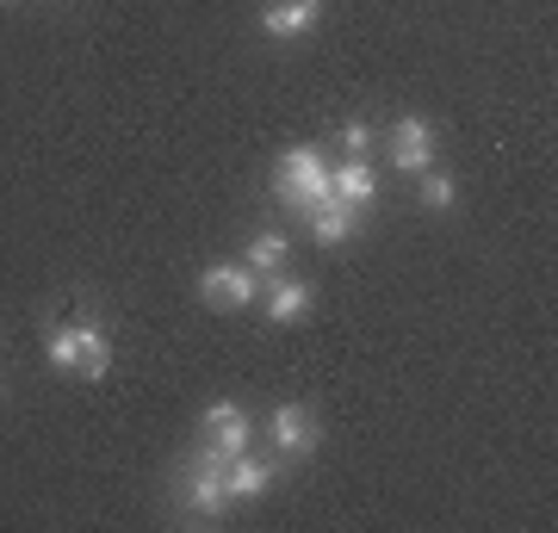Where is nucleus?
<instances>
[{"label":"nucleus","mask_w":558,"mask_h":533,"mask_svg":"<svg viewBox=\"0 0 558 533\" xmlns=\"http://www.w3.org/2000/svg\"><path fill=\"white\" fill-rule=\"evenodd\" d=\"M366 143H373V124H341V149H348V156H360V149H366Z\"/></svg>","instance_id":"obj_15"},{"label":"nucleus","mask_w":558,"mask_h":533,"mask_svg":"<svg viewBox=\"0 0 558 533\" xmlns=\"http://www.w3.org/2000/svg\"><path fill=\"white\" fill-rule=\"evenodd\" d=\"M453 198H459L453 174H428L422 180V205H428V211H453Z\"/></svg>","instance_id":"obj_14"},{"label":"nucleus","mask_w":558,"mask_h":533,"mask_svg":"<svg viewBox=\"0 0 558 533\" xmlns=\"http://www.w3.org/2000/svg\"><path fill=\"white\" fill-rule=\"evenodd\" d=\"M385 149H391V161H398L403 174H422V168L435 161V124L428 119H398L391 137H385Z\"/></svg>","instance_id":"obj_6"},{"label":"nucleus","mask_w":558,"mask_h":533,"mask_svg":"<svg viewBox=\"0 0 558 533\" xmlns=\"http://www.w3.org/2000/svg\"><path fill=\"white\" fill-rule=\"evenodd\" d=\"M304 218H311V237H317L323 249H336V242H348V237H354L360 211H348V205H341V198L329 193V198H323V205H311Z\"/></svg>","instance_id":"obj_11"},{"label":"nucleus","mask_w":558,"mask_h":533,"mask_svg":"<svg viewBox=\"0 0 558 533\" xmlns=\"http://www.w3.org/2000/svg\"><path fill=\"white\" fill-rule=\"evenodd\" d=\"M199 440H205L211 459L248 453V410H242V403H211V410L199 415Z\"/></svg>","instance_id":"obj_4"},{"label":"nucleus","mask_w":558,"mask_h":533,"mask_svg":"<svg viewBox=\"0 0 558 533\" xmlns=\"http://www.w3.org/2000/svg\"><path fill=\"white\" fill-rule=\"evenodd\" d=\"M329 193H336L348 211H366V205L379 198V174H373L360 156H348L341 168H329Z\"/></svg>","instance_id":"obj_9"},{"label":"nucleus","mask_w":558,"mask_h":533,"mask_svg":"<svg viewBox=\"0 0 558 533\" xmlns=\"http://www.w3.org/2000/svg\"><path fill=\"white\" fill-rule=\"evenodd\" d=\"M304 311H311V286L304 279H279L274 292H267V316L274 323H299Z\"/></svg>","instance_id":"obj_12"},{"label":"nucleus","mask_w":558,"mask_h":533,"mask_svg":"<svg viewBox=\"0 0 558 533\" xmlns=\"http://www.w3.org/2000/svg\"><path fill=\"white\" fill-rule=\"evenodd\" d=\"M274 484V465L255 453H236V459H223V490H230V502H248V496H260Z\"/></svg>","instance_id":"obj_10"},{"label":"nucleus","mask_w":558,"mask_h":533,"mask_svg":"<svg viewBox=\"0 0 558 533\" xmlns=\"http://www.w3.org/2000/svg\"><path fill=\"white\" fill-rule=\"evenodd\" d=\"M44 348H50V366H62V373H75V378L112 373V341H106V329H94V323H62V329L44 336Z\"/></svg>","instance_id":"obj_1"},{"label":"nucleus","mask_w":558,"mask_h":533,"mask_svg":"<svg viewBox=\"0 0 558 533\" xmlns=\"http://www.w3.org/2000/svg\"><path fill=\"white\" fill-rule=\"evenodd\" d=\"M274 198L279 205H292V211H311V205H323L329 198V168H323L317 149H286L274 168Z\"/></svg>","instance_id":"obj_2"},{"label":"nucleus","mask_w":558,"mask_h":533,"mask_svg":"<svg viewBox=\"0 0 558 533\" xmlns=\"http://www.w3.org/2000/svg\"><path fill=\"white\" fill-rule=\"evenodd\" d=\"M317 13H323V0H267V7H260V32H267V38H304V32H311V25H317Z\"/></svg>","instance_id":"obj_8"},{"label":"nucleus","mask_w":558,"mask_h":533,"mask_svg":"<svg viewBox=\"0 0 558 533\" xmlns=\"http://www.w3.org/2000/svg\"><path fill=\"white\" fill-rule=\"evenodd\" d=\"M199 298L211 304V311H242V304L260 298V274L248 267V261H218V267L199 274Z\"/></svg>","instance_id":"obj_3"},{"label":"nucleus","mask_w":558,"mask_h":533,"mask_svg":"<svg viewBox=\"0 0 558 533\" xmlns=\"http://www.w3.org/2000/svg\"><path fill=\"white\" fill-rule=\"evenodd\" d=\"M180 502H186V514H199V521H218V514L230 509V490H223V459L205 453L199 472H186V484H180Z\"/></svg>","instance_id":"obj_5"},{"label":"nucleus","mask_w":558,"mask_h":533,"mask_svg":"<svg viewBox=\"0 0 558 533\" xmlns=\"http://www.w3.org/2000/svg\"><path fill=\"white\" fill-rule=\"evenodd\" d=\"M267 428H274V447L286 459H304L311 447H317V415L304 410V403H279Z\"/></svg>","instance_id":"obj_7"},{"label":"nucleus","mask_w":558,"mask_h":533,"mask_svg":"<svg viewBox=\"0 0 558 533\" xmlns=\"http://www.w3.org/2000/svg\"><path fill=\"white\" fill-rule=\"evenodd\" d=\"M286 255H292V237H286V230H260V237L248 242V267H255V274H279Z\"/></svg>","instance_id":"obj_13"}]
</instances>
